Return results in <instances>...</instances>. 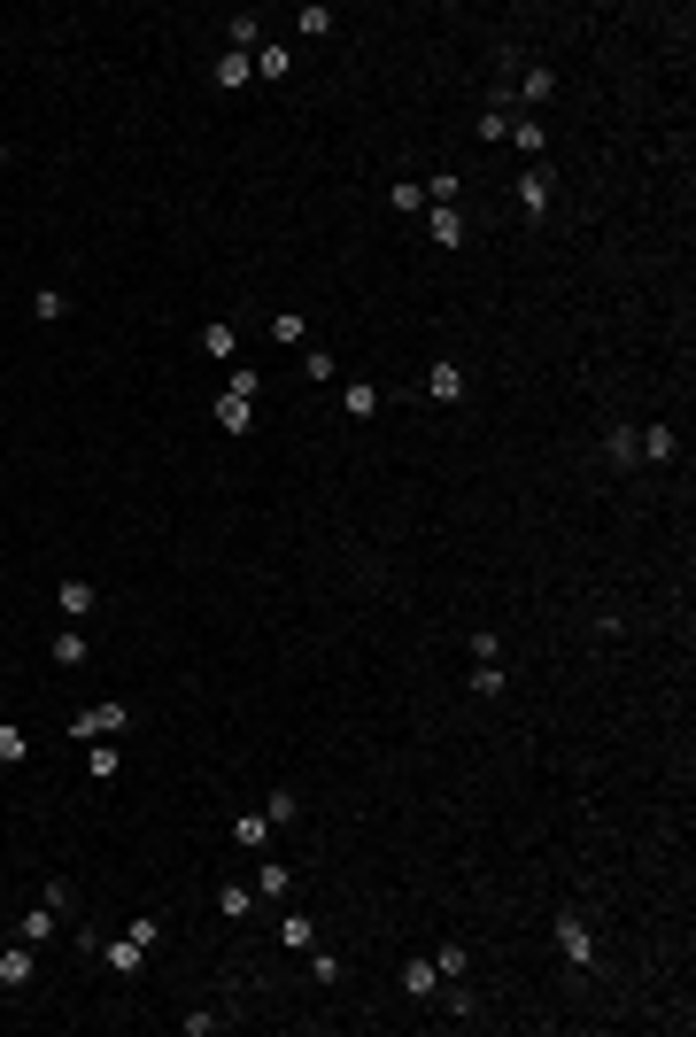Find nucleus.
Listing matches in <instances>:
<instances>
[{"instance_id":"nucleus-5","label":"nucleus","mask_w":696,"mask_h":1037,"mask_svg":"<svg viewBox=\"0 0 696 1037\" xmlns=\"http://www.w3.org/2000/svg\"><path fill=\"white\" fill-rule=\"evenodd\" d=\"M550 93H557V70H542V62H534V70H526L519 86H511V109H526V117H534V109H542Z\"/></svg>"},{"instance_id":"nucleus-25","label":"nucleus","mask_w":696,"mask_h":1037,"mask_svg":"<svg viewBox=\"0 0 696 1037\" xmlns=\"http://www.w3.org/2000/svg\"><path fill=\"white\" fill-rule=\"evenodd\" d=\"M457 194H464V171H434V186H426V202H434V209H449Z\"/></svg>"},{"instance_id":"nucleus-18","label":"nucleus","mask_w":696,"mask_h":1037,"mask_svg":"<svg viewBox=\"0 0 696 1037\" xmlns=\"http://www.w3.org/2000/svg\"><path fill=\"white\" fill-rule=\"evenodd\" d=\"M271 341H279V349H302V341H310L302 310H279V318H271Z\"/></svg>"},{"instance_id":"nucleus-15","label":"nucleus","mask_w":696,"mask_h":1037,"mask_svg":"<svg viewBox=\"0 0 696 1037\" xmlns=\"http://www.w3.org/2000/svg\"><path fill=\"white\" fill-rule=\"evenodd\" d=\"M434 983H441L434 960H403V991H410V999H434Z\"/></svg>"},{"instance_id":"nucleus-26","label":"nucleus","mask_w":696,"mask_h":1037,"mask_svg":"<svg viewBox=\"0 0 696 1037\" xmlns=\"http://www.w3.org/2000/svg\"><path fill=\"white\" fill-rule=\"evenodd\" d=\"M294 813H302V798H294V790H271V805H263V821H271V829H287Z\"/></svg>"},{"instance_id":"nucleus-29","label":"nucleus","mask_w":696,"mask_h":1037,"mask_svg":"<svg viewBox=\"0 0 696 1037\" xmlns=\"http://www.w3.org/2000/svg\"><path fill=\"white\" fill-rule=\"evenodd\" d=\"M202 349H209V356H232V349H240V333L217 318V326H202Z\"/></svg>"},{"instance_id":"nucleus-32","label":"nucleus","mask_w":696,"mask_h":1037,"mask_svg":"<svg viewBox=\"0 0 696 1037\" xmlns=\"http://www.w3.org/2000/svg\"><path fill=\"white\" fill-rule=\"evenodd\" d=\"M472 697H503V658H495V666H472Z\"/></svg>"},{"instance_id":"nucleus-17","label":"nucleus","mask_w":696,"mask_h":1037,"mask_svg":"<svg viewBox=\"0 0 696 1037\" xmlns=\"http://www.w3.org/2000/svg\"><path fill=\"white\" fill-rule=\"evenodd\" d=\"M93 604H101V589H93V581H62V612H70V620H86Z\"/></svg>"},{"instance_id":"nucleus-24","label":"nucleus","mask_w":696,"mask_h":1037,"mask_svg":"<svg viewBox=\"0 0 696 1037\" xmlns=\"http://www.w3.org/2000/svg\"><path fill=\"white\" fill-rule=\"evenodd\" d=\"M116 767H124V759L109 751V736H93V751H86V774H93V782H109Z\"/></svg>"},{"instance_id":"nucleus-34","label":"nucleus","mask_w":696,"mask_h":1037,"mask_svg":"<svg viewBox=\"0 0 696 1037\" xmlns=\"http://www.w3.org/2000/svg\"><path fill=\"white\" fill-rule=\"evenodd\" d=\"M39 898H47V906H55V914H62V921H70V914H78V890H70V883H62V875H55V883H47V890H39Z\"/></svg>"},{"instance_id":"nucleus-30","label":"nucleus","mask_w":696,"mask_h":1037,"mask_svg":"<svg viewBox=\"0 0 696 1037\" xmlns=\"http://www.w3.org/2000/svg\"><path fill=\"white\" fill-rule=\"evenodd\" d=\"M225 39H232V55H256V16H232Z\"/></svg>"},{"instance_id":"nucleus-21","label":"nucleus","mask_w":696,"mask_h":1037,"mask_svg":"<svg viewBox=\"0 0 696 1037\" xmlns=\"http://www.w3.org/2000/svg\"><path fill=\"white\" fill-rule=\"evenodd\" d=\"M604 457H611V465H642V457H635V426H611V434H604Z\"/></svg>"},{"instance_id":"nucleus-2","label":"nucleus","mask_w":696,"mask_h":1037,"mask_svg":"<svg viewBox=\"0 0 696 1037\" xmlns=\"http://www.w3.org/2000/svg\"><path fill=\"white\" fill-rule=\"evenodd\" d=\"M557 952H565L573 968L596 960V929H588V914H557Z\"/></svg>"},{"instance_id":"nucleus-39","label":"nucleus","mask_w":696,"mask_h":1037,"mask_svg":"<svg viewBox=\"0 0 696 1037\" xmlns=\"http://www.w3.org/2000/svg\"><path fill=\"white\" fill-rule=\"evenodd\" d=\"M0 163H8V148H0Z\"/></svg>"},{"instance_id":"nucleus-10","label":"nucleus","mask_w":696,"mask_h":1037,"mask_svg":"<svg viewBox=\"0 0 696 1037\" xmlns=\"http://www.w3.org/2000/svg\"><path fill=\"white\" fill-rule=\"evenodd\" d=\"M635 457H642V465H666V457H673V426H642V434H635Z\"/></svg>"},{"instance_id":"nucleus-38","label":"nucleus","mask_w":696,"mask_h":1037,"mask_svg":"<svg viewBox=\"0 0 696 1037\" xmlns=\"http://www.w3.org/2000/svg\"><path fill=\"white\" fill-rule=\"evenodd\" d=\"M279 937H287V945L302 952V945H310V914H287V921H279Z\"/></svg>"},{"instance_id":"nucleus-16","label":"nucleus","mask_w":696,"mask_h":1037,"mask_svg":"<svg viewBox=\"0 0 696 1037\" xmlns=\"http://www.w3.org/2000/svg\"><path fill=\"white\" fill-rule=\"evenodd\" d=\"M248 906H256V890H248V883H217V914H225V921H248Z\"/></svg>"},{"instance_id":"nucleus-31","label":"nucleus","mask_w":696,"mask_h":1037,"mask_svg":"<svg viewBox=\"0 0 696 1037\" xmlns=\"http://www.w3.org/2000/svg\"><path fill=\"white\" fill-rule=\"evenodd\" d=\"M302 380H341V364H333V356H325V349H310V356H302Z\"/></svg>"},{"instance_id":"nucleus-9","label":"nucleus","mask_w":696,"mask_h":1037,"mask_svg":"<svg viewBox=\"0 0 696 1037\" xmlns=\"http://www.w3.org/2000/svg\"><path fill=\"white\" fill-rule=\"evenodd\" d=\"M511 148H519L526 163H542V148H550V132H542V117H511Z\"/></svg>"},{"instance_id":"nucleus-28","label":"nucleus","mask_w":696,"mask_h":1037,"mask_svg":"<svg viewBox=\"0 0 696 1037\" xmlns=\"http://www.w3.org/2000/svg\"><path fill=\"white\" fill-rule=\"evenodd\" d=\"M434 968H441V983H457L464 968H472V952H464V945H441V952H434Z\"/></svg>"},{"instance_id":"nucleus-8","label":"nucleus","mask_w":696,"mask_h":1037,"mask_svg":"<svg viewBox=\"0 0 696 1037\" xmlns=\"http://www.w3.org/2000/svg\"><path fill=\"white\" fill-rule=\"evenodd\" d=\"M426 225H434V248H464V240H472L464 209H426Z\"/></svg>"},{"instance_id":"nucleus-13","label":"nucleus","mask_w":696,"mask_h":1037,"mask_svg":"<svg viewBox=\"0 0 696 1037\" xmlns=\"http://www.w3.org/2000/svg\"><path fill=\"white\" fill-rule=\"evenodd\" d=\"M232 844H240V852H263V844H271V821H263V813H240V821H232Z\"/></svg>"},{"instance_id":"nucleus-14","label":"nucleus","mask_w":696,"mask_h":1037,"mask_svg":"<svg viewBox=\"0 0 696 1037\" xmlns=\"http://www.w3.org/2000/svg\"><path fill=\"white\" fill-rule=\"evenodd\" d=\"M55 929H62V914H55V906H47V898H39V906H31V914H24V945H47V937H55Z\"/></svg>"},{"instance_id":"nucleus-19","label":"nucleus","mask_w":696,"mask_h":1037,"mask_svg":"<svg viewBox=\"0 0 696 1037\" xmlns=\"http://www.w3.org/2000/svg\"><path fill=\"white\" fill-rule=\"evenodd\" d=\"M101 960H109L116 976H140V960H147V945H132V937H124V945H101Z\"/></svg>"},{"instance_id":"nucleus-36","label":"nucleus","mask_w":696,"mask_h":1037,"mask_svg":"<svg viewBox=\"0 0 696 1037\" xmlns=\"http://www.w3.org/2000/svg\"><path fill=\"white\" fill-rule=\"evenodd\" d=\"M124 937H132V945H155V937H163V914H140L132 929H124Z\"/></svg>"},{"instance_id":"nucleus-11","label":"nucleus","mask_w":696,"mask_h":1037,"mask_svg":"<svg viewBox=\"0 0 696 1037\" xmlns=\"http://www.w3.org/2000/svg\"><path fill=\"white\" fill-rule=\"evenodd\" d=\"M256 898H294V875H287V860H263V867H256Z\"/></svg>"},{"instance_id":"nucleus-23","label":"nucleus","mask_w":696,"mask_h":1037,"mask_svg":"<svg viewBox=\"0 0 696 1037\" xmlns=\"http://www.w3.org/2000/svg\"><path fill=\"white\" fill-rule=\"evenodd\" d=\"M287 70H294V55H287V47H256V78H271V86H279Z\"/></svg>"},{"instance_id":"nucleus-27","label":"nucleus","mask_w":696,"mask_h":1037,"mask_svg":"<svg viewBox=\"0 0 696 1037\" xmlns=\"http://www.w3.org/2000/svg\"><path fill=\"white\" fill-rule=\"evenodd\" d=\"M209 78H217V86H248V55H232V47H225V55H217V70H209Z\"/></svg>"},{"instance_id":"nucleus-3","label":"nucleus","mask_w":696,"mask_h":1037,"mask_svg":"<svg viewBox=\"0 0 696 1037\" xmlns=\"http://www.w3.org/2000/svg\"><path fill=\"white\" fill-rule=\"evenodd\" d=\"M511 117H519V109H511V86H495V101L480 109V140H488V148H511Z\"/></svg>"},{"instance_id":"nucleus-22","label":"nucleus","mask_w":696,"mask_h":1037,"mask_svg":"<svg viewBox=\"0 0 696 1037\" xmlns=\"http://www.w3.org/2000/svg\"><path fill=\"white\" fill-rule=\"evenodd\" d=\"M47 651H55V666H86V635H78V627H62Z\"/></svg>"},{"instance_id":"nucleus-4","label":"nucleus","mask_w":696,"mask_h":1037,"mask_svg":"<svg viewBox=\"0 0 696 1037\" xmlns=\"http://www.w3.org/2000/svg\"><path fill=\"white\" fill-rule=\"evenodd\" d=\"M519 217H550V163L519 171Z\"/></svg>"},{"instance_id":"nucleus-33","label":"nucleus","mask_w":696,"mask_h":1037,"mask_svg":"<svg viewBox=\"0 0 696 1037\" xmlns=\"http://www.w3.org/2000/svg\"><path fill=\"white\" fill-rule=\"evenodd\" d=\"M341 411H348V418H372L379 395H372V387H341Z\"/></svg>"},{"instance_id":"nucleus-37","label":"nucleus","mask_w":696,"mask_h":1037,"mask_svg":"<svg viewBox=\"0 0 696 1037\" xmlns=\"http://www.w3.org/2000/svg\"><path fill=\"white\" fill-rule=\"evenodd\" d=\"M310 976H318V983H341V952H310Z\"/></svg>"},{"instance_id":"nucleus-1","label":"nucleus","mask_w":696,"mask_h":1037,"mask_svg":"<svg viewBox=\"0 0 696 1037\" xmlns=\"http://www.w3.org/2000/svg\"><path fill=\"white\" fill-rule=\"evenodd\" d=\"M124 728H132V705H93V712H78V720H70V736H78V743L124 736Z\"/></svg>"},{"instance_id":"nucleus-7","label":"nucleus","mask_w":696,"mask_h":1037,"mask_svg":"<svg viewBox=\"0 0 696 1037\" xmlns=\"http://www.w3.org/2000/svg\"><path fill=\"white\" fill-rule=\"evenodd\" d=\"M31 976H39V952H31V945H8V952H0V991H24Z\"/></svg>"},{"instance_id":"nucleus-6","label":"nucleus","mask_w":696,"mask_h":1037,"mask_svg":"<svg viewBox=\"0 0 696 1037\" xmlns=\"http://www.w3.org/2000/svg\"><path fill=\"white\" fill-rule=\"evenodd\" d=\"M426 395H434V403H464V364H457V356H434V372H426Z\"/></svg>"},{"instance_id":"nucleus-12","label":"nucleus","mask_w":696,"mask_h":1037,"mask_svg":"<svg viewBox=\"0 0 696 1037\" xmlns=\"http://www.w3.org/2000/svg\"><path fill=\"white\" fill-rule=\"evenodd\" d=\"M294 31H302V39H333V31H341V16H333V8H318V0H310V8H302V16H294Z\"/></svg>"},{"instance_id":"nucleus-20","label":"nucleus","mask_w":696,"mask_h":1037,"mask_svg":"<svg viewBox=\"0 0 696 1037\" xmlns=\"http://www.w3.org/2000/svg\"><path fill=\"white\" fill-rule=\"evenodd\" d=\"M24 751H31V736L16 720H0V767H24Z\"/></svg>"},{"instance_id":"nucleus-35","label":"nucleus","mask_w":696,"mask_h":1037,"mask_svg":"<svg viewBox=\"0 0 696 1037\" xmlns=\"http://www.w3.org/2000/svg\"><path fill=\"white\" fill-rule=\"evenodd\" d=\"M387 202H395V209H426V186H418V178H395V194H387Z\"/></svg>"}]
</instances>
